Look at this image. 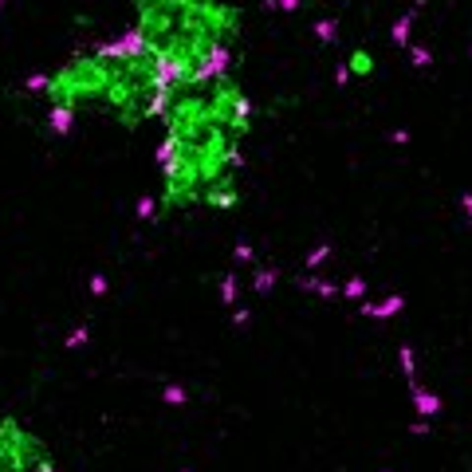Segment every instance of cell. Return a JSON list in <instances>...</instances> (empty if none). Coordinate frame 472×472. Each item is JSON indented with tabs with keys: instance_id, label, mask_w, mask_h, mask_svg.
Segmentation results:
<instances>
[{
	"instance_id": "cell-1",
	"label": "cell",
	"mask_w": 472,
	"mask_h": 472,
	"mask_svg": "<svg viewBox=\"0 0 472 472\" xmlns=\"http://www.w3.org/2000/svg\"><path fill=\"white\" fill-rule=\"evenodd\" d=\"M252 122L256 107L245 87L236 83V75H220L193 91H177L161 114L166 142L158 150V213L193 209V205L213 213L240 209L245 201L236 186L245 169L240 146L252 134Z\"/></svg>"
},
{
	"instance_id": "cell-2",
	"label": "cell",
	"mask_w": 472,
	"mask_h": 472,
	"mask_svg": "<svg viewBox=\"0 0 472 472\" xmlns=\"http://www.w3.org/2000/svg\"><path fill=\"white\" fill-rule=\"evenodd\" d=\"M28 91H43L48 107H63L71 114L95 110L122 130L161 122L173 99L166 63L134 32H127L114 43H95L87 51H75L55 71L28 79Z\"/></svg>"
},
{
	"instance_id": "cell-3",
	"label": "cell",
	"mask_w": 472,
	"mask_h": 472,
	"mask_svg": "<svg viewBox=\"0 0 472 472\" xmlns=\"http://www.w3.org/2000/svg\"><path fill=\"white\" fill-rule=\"evenodd\" d=\"M245 12L228 0H134V28L166 63L169 91L209 87L228 75Z\"/></svg>"
},
{
	"instance_id": "cell-4",
	"label": "cell",
	"mask_w": 472,
	"mask_h": 472,
	"mask_svg": "<svg viewBox=\"0 0 472 472\" xmlns=\"http://www.w3.org/2000/svg\"><path fill=\"white\" fill-rule=\"evenodd\" d=\"M0 472H59V464L28 425L0 417Z\"/></svg>"
},
{
	"instance_id": "cell-5",
	"label": "cell",
	"mask_w": 472,
	"mask_h": 472,
	"mask_svg": "<svg viewBox=\"0 0 472 472\" xmlns=\"http://www.w3.org/2000/svg\"><path fill=\"white\" fill-rule=\"evenodd\" d=\"M374 71H378V59H374V51L354 48L350 55H346V63L338 68V83H350V79H370Z\"/></svg>"
},
{
	"instance_id": "cell-6",
	"label": "cell",
	"mask_w": 472,
	"mask_h": 472,
	"mask_svg": "<svg viewBox=\"0 0 472 472\" xmlns=\"http://www.w3.org/2000/svg\"><path fill=\"white\" fill-rule=\"evenodd\" d=\"M220 304H228V307L236 304V276H232V272L220 279Z\"/></svg>"
},
{
	"instance_id": "cell-7",
	"label": "cell",
	"mask_w": 472,
	"mask_h": 472,
	"mask_svg": "<svg viewBox=\"0 0 472 472\" xmlns=\"http://www.w3.org/2000/svg\"><path fill=\"white\" fill-rule=\"evenodd\" d=\"M154 213H158V201H150V197H142V201H138V217H142V220H150Z\"/></svg>"
},
{
	"instance_id": "cell-8",
	"label": "cell",
	"mask_w": 472,
	"mask_h": 472,
	"mask_svg": "<svg viewBox=\"0 0 472 472\" xmlns=\"http://www.w3.org/2000/svg\"><path fill=\"white\" fill-rule=\"evenodd\" d=\"M161 397H166L169 405H173V402H177V405H181V402H189V394H186V390H177V386H169V390H166V394H161Z\"/></svg>"
},
{
	"instance_id": "cell-9",
	"label": "cell",
	"mask_w": 472,
	"mask_h": 472,
	"mask_svg": "<svg viewBox=\"0 0 472 472\" xmlns=\"http://www.w3.org/2000/svg\"><path fill=\"white\" fill-rule=\"evenodd\" d=\"M107 276H91V295H107Z\"/></svg>"
},
{
	"instance_id": "cell-10",
	"label": "cell",
	"mask_w": 472,
	"mask_h": 472,
	"mask_svg": "<svg viewBox=\"0 0 472 472\" xmlns=\"http://www.w3.org/2000/svg\"><path fill=\"white\" fill-rule=\"evenodd\" d=\"M83 343H87V331L83 327H79L75 335H68V350H75V346H83Z\"/></svg>"
},
{
	"instance_id": "cell-11",
	"label": "cell",
	"mask_w": 472,
	"mask_h": 472,
	"mask_svg": "<svg viewBox=\"0 0 472 472\" xmlns=\"http://www.w3.org/2000/svg\"><path fill=\"white\" fill-rule=\"evenodd\" d=\"M0 9H4V0H0Z\"/></svg>"
},
{
	"instance_id": "cell-12",
	"label": "cell",
	"mask_w": 472,
	"mask_h": 472,
	"mask_svg": "<svg viewBox=\"0 0 472 472\" xmlns=\"http://www.w3.org/2000/svg\"><path fill=\"white\" fill-rule=\"evenodd\" d=\"M186 472H193V468H186Z\"/></svg>"
}]
</instances>
